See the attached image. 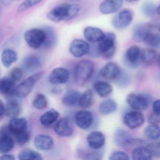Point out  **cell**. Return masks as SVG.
Masks as SVG:
<instances>
[{"label":"cell","instance_id":"obj_1","mask_svg":"<svg viewBox=\"0 0 160 160\" xmlns=\"http://www.w3.org/2000/svg\"><path fill=\"white\" fill-rule=\"evenodd\" d=\"M81 7L78 4H61L52 9L48 13L47 18L55 23L66 22L76 17Z\"/></svg>","mask_w":160,"mask_h":160},{"label":"cell","instance_id":"obj_2","mask_svg":"<svg viewBox=\"0 0 160 160\" xmlns=\"http://www.w3.org/2000/svg\"><path fill=\"white\" fill-rule=\"evenodd\" d=\"M97 53L105 59L114 56L116 50V36L113 32L105 33L104 37L98 43Z\"/></svg>","mask_w":160,"mask_h":160},{"label":"cell","instance_id":"obj_3","mask_svg":"<svg viewBox=\"0 0 160 160\" xmlns=\"http://www.w3.org/2000/svg\"><path fill=\"white\" fill-rule=\"evenodd\" d=\"M94 72L93 62L90 60H81L76 66L75 79L78 84L86 83L91 78Z\"/></svg>","mask_w":160,"mask_h":160},{"label":"cell","instance_id":"obj_4","mask_svg":"<svg viewBox=\"0 0 160 160\" xmlns=\"http://www.w3.org/2000/svg\"><path fill=\"white\" fill-rule=\"evenodd\" d=\"M44 72H39L31 76L17 86L15 95L19 98L27 97L32 91L36 83L43 76Z\"/></svg>","mask_w":160,"mask_h":160},{"label":"cell","instance_id":"obj_5","mask_svg":"<svg viewBox=\"0 0 160 160\" xmlns=\"http://www.w3.org/2000/svg\"><path fill=\"white\" fill-rule=\"evenodd\" d=\"M24 38L30 47L38 49L43 46L45 41V32L43 29H32L25 32Z\"/></svg>","mask_w":160,"mask_h":160},{"label":"cell","instance_id":"obj_6","mask_svg":"<svg viewBox=\"0 0 160 160\" xmlns=\"http://www.w3.org/2000/svg\"><path fill=\"white\" fill-rule=\"evenodd\" d=\"M133 19L132 12L128 9L120 11L112 19L113 27L118 30H122L131 25Z\"/></svg>","mask_w":160,"mask_h":160},{"label":"cell","instance_id":"obj_7","mask_svg":"<svg viewBox=\"0 0 160 160\" xmlns=\"http://www.w3.org/2000/svg\"><path fill=\"white\" fill-rule=\"evenodd\" d=\"M142 50L139 47L133 45L129 47L124 56V61L126 65L132 68L138 66L141 62Z\"/></svg>","mask_w":160,"mask_h":160},{"label":"cell","instance_id":"obj_8","mask_svg":"<svg viewBox=\"0 0 160 160\" xmlns=\"http://www.w3.org/2000/svg\"><path fill=\"white\" fill-rule=\"evenodd\" d=\"M123 121L128 128L135 129L143 125L145 122V118L143 114L139 111H131L124 115Z\"/></svg>","mask_w":160,"mask_h":160},{"label":"cell","instance_id":"obj_9","mask_svg":"<svg viewBox=\"0 0 160 160\" xmlns=\"http://www.w3.org/2000/svg\"><path fill=\"white\" fill-rule=\"evenodd\" d=\"M90 50V46L88 42L80 40L75 39L72 41L69 47V51L75 58H79L88 54Z\"/></svg>","mask_w":160,"mask_h":160},{"label":"cell","instance_id":"obj_10","mask_svg":"<svg viewBox=\"0 0 160 160\" xmlns=\"http://www.w3.org/2000/svg\"><path fill=\"white\" fill-rule=\"evenodd\" d=\"M126 102L130 107L137 111L145 110L148 107V101L141 94L131 93L126 98Z\"/></svg>","mask_w":160,"mask_h":160},{"label":"cell","instance_id":"obj_11","mask_svg":"<svg viewBox=\"0 0 160 160\" xmlns=\"http://www.w3.org/2000/svg\"><path fill=\"white\" fill-rule=\"evenodd\" d=\"M122 72L119 67L114 62L107 63L100 71L102 77L108 80H117L120 75Z\"/></svg>","mask_w":160,"mask_h":160},{"label":"cell","instance_id":"obj_12","mask_svg":"<svg viewBox=\"0 0 160 160\" xmlns=\"http://www.w3.org/2000/svg\"><path fill=\"white\" fill-rule=\"evenodd\" d=\"M123 3V0H104L99 6V10L103 14H112L120 10Z\"/></svg>","mask_w":160,"mask_h":160},{"label":"cell","instance_id":"obj_13","mask_svg":"<svg viewBox=\"0 0 160 160\" xmlns=\"http://www.w3.org/2000/svg\"><path fill=\"white\" fill-rule=\"evenodd\" d=\"M69 71L63 68H55L49 76V81L53 85H59L66 83L70 78Z\"/></svg>","mask_w":160,"mask_h":160},{"label":"cell","instance_id":"obj_14","mask_svg":"<svg viewBox=\"0 0 160 160\" xmlns=\"http://www.w3.org/2000/svg\"><path fill=\"white\" fill-rule=\"evenodd\" d=\"M93 115L87 110L78 111L75 117L76 123L78 127L82 129L89 128L93 122Z\"/></svg>","mask_w":160,"mask_h":160},{"label":"cell","instance_id":"obj_15","mask_svg":"<svg viewBox=\"0 0 160 160\" xmlns=\"http://www.w3.org/2000/svg\"><path fill=\"white\" fill-rule=\"evenodd\" d=\"M84 37L91 43H98L104 37L105 33L99 28L88 27L83 32Z\"/></svg>","mask_w":160,"mask_h":160},{"label":"cell","instance_id":"obj_16","mask_svg":"<svg viewBox=\"0 0 160 160\" xmlns=\"http://www.w3.org/2000/svg\"><path fill=\"white\" fill-rule=\"evenodd\" d=\"M89 146L94 150H98L103 147L105 143V137L102 132L93 131L87 137Z\"/></svg>","mask_w":160,"mask_h":160},{"label":"cell","instance_id":"obj_17","mask_svg":"<svg viewBox=\"0 0 160 160\" xmlns=\"http://www.w3.org/2000/svg\"><path fill=\"white\" fill-rule=\"evenodd\" d=\"M7 126L11 135L14 136L28 130V122L24 118L17 117L12 118Z\"/></svg>","mask_w":160,"mask_h":160},{"label":"cell","instance_id":"obj_18","mask_svg":"<svg viewBox=\"0 0 160 160\" xmlns=\"http://www.w3.org/2000/svg\"><path fill=\"white\" fill-rule=\"evenodd\" d=\"M54 129L56 133L61 137H70L73 132L69 120L66 118H62L58 121L54 125Z\"/></svg>","mask_w":160,"mask_h":160},{"label":"cell","instance_id":"obj_19","mask_svg":"<svg viewBox=\"0 0 160 160\" xmlns=\"http://www.w3.org/2000/svg\"><path fill=\"white\" fill-rule=\"evenodd\" d=\"M22 65L26 71L33 72L40 69L42 66V60L37 55H29L23 59Z\"/></svg>","mask_w":160,"mask_h":160},{"label":"cell","instance_id":"obj_20","mask_svg":"<svg viewBox=\"0 0 160 160\" xmlns=\"http://www.w3.org/2000/svg\"><path fill=\"white\" fill-rule=\"evenodd\" d=\"M151 31L149 27L144 24L135 25L132 30V38L137 42H144L146 36Z\"/></svg>","mask_w":160,"mask_h":160},{"label":"cell","instance_id":"obj_21","mask_svg":"<svg viewBox=\"0 0 160 160\" xmlns=\"http://www.w3.org/2000/svg\"><path fill=\"white\" fill-rule=\"evenodd\" d=\"M15 81L11 78H4L0 81V92L3 96L6 97L15 95Z\"/></svg>","mask_w":160,"mask_h":160},{"label":"cell","instance_id":"obj_22","mask_svg":"<svg viewBox=\"0 0 160 160\" xmlns=\"http://www.w3.org/2000/svg\"><path fill=\"white\" fill-rule=\"evenodd\" d=\"M34 144L35 147L40 150L48 151L53 147L54 140L50 136L40 134L35 137Z\"/></svg>","mask_w":160,"mask_h":160},{"label":"cell","instance_id":"obj_23","mask_svg":"<svg viewBox=\"0 0 160 160\" xmlns=\"http://www.w3.org/2000/svg\"><path fill=\"white\" fill-rule=\"evenodd\" d=\"M133 138L128 131L124 129H119L116 131L114 134V140L118 146L126 148L131 140Z\"/></svg>","mask_w":160,"mask_h":160},{"label":"cell","instance_id":"obj_24","mask_svg":"<svg viewBox=\"0 0 160 160\" xmlns=\"http://www.w3.org/2000/svg\"><path fill=\"white\" fill-rule=\"evenodd\" d=\"M81 95V93L78 91L75 90L68 91L62 97V103L67 107H73L79 105Z\"/></svg>","mask_w":160,"mask_h":160},{"label":"cell","instance_id":"obj_25","mask_svg":"<svg viewBox=\"0 0 160 160\" xmlns=\"http://www.w3.org/2000/svg\"><path fill=\"white\" fill-rule=\"evenodd\" d=\"M18 56L17 53L12 49H5L2 53L1 61L2 65L9 68L13 63L17 61Z\"/></svg>","mask_w":160,"mask_h":160},{"label":"cell","instance_id":"obj_26","mask_svg":"<svg viewBox=\"0 0 160 160\" xmlns=\"http://www.w3.org/2000/svg\"><path fill=\"white\" fill-rule=\"evenodd\" d=\"M93 88L97 94L102 98L109 96L113 91L112 86L104 81H96L94 83Z\"/></svg>","mask_w":160,"mask_h":160},{"label":"cell","instance_id":"obj_27","mask_svg":"<svg viewBox=\"0 0 160 160\" xmlns=\"http://www.w3.org/2000/svg\"><path fill=\"white\" fill-rule=\"evenodd\" d=\"M132 159L134 160H149L152 158V155L147 147L140 146L132 151Z\"/></svg>","mask_w":160,"mask_h":160},{"label":"cell","instance_id":"obj_28","mask_svg":"<svg viewBox=\"0 0 160 160\" xmlns=\"http://www.w3.org/2000/svg\"><path fill=\"white\" fill-rule=\"evenodd\" d=\"M59 113L54 109H51L43 114L40 117L41 124L44 126H49L57 121Z\"/></svg>","mask_w":160,"mask_h":160},{"label":"cell","instance_id":"obj_29","mask_svg":"<svg viewBox=\"0 0 160 160\" xmlns=\"http://www.w3.org/2000/svg\"><path fill=\"white\" fill-rule=\"evenodd\" d=\"M118 104L113 99H108L103 101L99 106V112L103 115H108L115 112Z\"/></svg>","mask_w":160,"mask_h":160},{"label":"cell","instance_id":"obj_30","mask_svg":"<svg viewBox=\"0 0 160 160\" xmlns=\"http://www.w3.org/2000/svg\"><path fill=\"white\" fill-rule=\"evenodd\" d=\"M157 53L152 48H148L142 50L141 62L147 66H149L154 63L157 59Z\"/></svg>","mask_w":160,"mask_h":160},{"label":"cell","instance_id":"obj_31","mask_svg":"<svg viewBox=\"0 0 160 160\" xmlns=\"http://www.w3.org/2000/svg\"><path fill=\"white\" fill-rule=\"evenodd\" d=\"M14 145V141L11 135H1L0 139V152L5 153L12 149Z\"/></svg>","mask_w":160,"mask_h":160},{"label":"cell","instance_id":"obj_32","mask_svg":"<svg viewBox=\"0 0 160 160\" xmlns=\"http://www.w3.org/2000/svg\"><path fill=\"white\" fill-rule=\"evenodd\" d=\"M21 107L19 103L16 101H12L9 102L5 107V113L9 118H17L20 114Z\"/></svg>","mask_w":160,"mask_h":160},{"label":"cell","instance_id":"obj_33","mask_svg":"<svg viewBox=\"0 0 160 160\" xmlns=\"http://www.w3.org/2000/svg\"><path fill=\"white\" fill-rule=\"evenodd\" d=\"M45 32L46 38L44 47L48 48L55 45L57 42V34L54 29L51 27H46L43 29Z\"/></svg>","mask_w":160,"mask_h":160},{"label":"cell","instance_id":"obj_34","mask_svg":"<svg viewBox=\"0 0 160 160\" xmlns=\"http://www.w3.org/2000/svg\"><path fill=\"white\" fill-rule=\"evenodd\" d=\"M145 136L150 140H157L160 138V127L157 124L150 123L144 130Z\"/></svg>","mask_w":160,"mask_h":160},{"label":"cell","instance_id":"obj_35","mask_svg":"<svg viewBox=\"0 0 160 160\" xmlns=\"http://www.w3.org/2000/svg\"><path fill=\"white\" fill-rule=\"evenodd\" d=\"M18 158L20 160H42V155L39 152L29 149H26L21 151L18 153Z\"/></svg>","mask_w":160,"mask_h":160},{"label":"cell","instance_id":"obj_36","mask_svg":"<svg viewBox=\"0 0 160 160\" xmlns=\"http://www.w3.org/2000/svg\"><path fill=\"white\" fill-rule=\"evenodd\" d=\"M144 43L152 48H160V34L150 32L145 38Z\"/></svg>","mask_w":160,"mask_h":160},{"label":"cell","instance_id":"obj_37","mask_svg":"<svg viewBox=\"0 0 160 160\" xmlns=\"http://www.w3.org/2000/svg\"><path fill=\"white\" fill-rule=\"evenodd\" d=\"M93 102V92L91 90L86 91L81 94L79 100V105L82 108H88Z\"/></svg>","mask_w":160,"mask_h":160},{"label":"cell","instance_id":"obj_38","mask_svg":"<svg viewBox=\"0 0 160 160\" xmlns=\"http://www.w3.org/2000/svg\"><path fill=\"white\" fill-rule=\"evenodd\" d=\"M141 11L146 17L151 18L156 13V7L153 2H145L141 5Z\"/></svg>","mask_w":160,"mask_h":160},{"label":"cell","instance_id":"obj_39","mask_svg":"<svg viewBox=\"0 0 160 160\" xmlns=\"http://www.w3.org/2000/svg\"><path fill=\"white\" fill-rule=\"evenodd\" d=\"M48 103L47 98L42 93L37 94L32 102L33 107L39 110L45 109L47 107Z\"/></svg>","mask_w":160,"mask_h":160},{"label":"cell","instance_id":"obj_40","mask_svg":"<svg viewBox=\"0 0 160 160\" xmlns=\"http://www.w3.org/2000/svg\"><path fill=\"white\" fill-rule=\"evenodd\" d=\"M13 136L17 144L20 146H23L27 144L30 138V135L28 130L17 134Z\"/></svg>","mask_w":160,"mask_h":160},{"label":"cell","instance_id":"obj_41","mask_svg":"<svg viewBox=\"0 0 160 160\" xmlns=\"http://www.w3.org/2000/svg\"><path fill=\"white\" fill-rule=\"evenodd\" d=\"M42 1V0H26L18 7V11L19 12H25L33 6L39 4Z\"/></svg>","mask_w":160,"mask_h":160},{"label":"cell","instance_id":"obj_42","mask_svg":"<svg viewBox=\"0 0 160 160\" xmlns=\"http://www.w3.org/2000/svg\"><path fill=\"white\" fill-rule=\"evenodd\" d=\"M147 147L151 153L152 157L155 158L160 157V141L150 143Z\"/></svg>","mask_w":160,"mask_h":160},{"label":"cell","instance_id":"obj_43","mask_svg":"<svg viewBox=\"0 0 160 160\" xmlns=\"http://www.w3.org/2000/svg\"><path fill=\"white\" fill-rule=\"evenodd\" d=\"M79 156L83 159H90V160H100L102 158L101 153L96 152L81 151L78 152Z\"/></svg>","mask_w":160,"mask_h":160},{"label":"cell","instance_id":"obj_44","mask_svg":"<svg viewBox=\"0 0 160 160\" xmlns=\"http://www.w3.org/2000/svg\"><path fill=\"white\" fill-rule=\"evenodd\" d=\"M109 159L110 160H129L130 157L125 152L115 151L110 154Z\"/></svg>","mask_w":160,"mask_h":160},{"label":"cell","instance_id":"obj_45","mask_svg":"<svg viewBox=\"0 0 160 160\" xmlns=\"http://www.w3.org/2000/svg\"><path fill=\"white\" fill-rule=\"evenodd\" d=\"M23 76V71L20 68H16L11 71L10 73L11 78L15 82H18L21 80Z\"/></svg>","mask_w":160,"mask_h":160},{"label":"cell","instance_id":"obj_46","mask_svg":"<svg viewBox=\"0 0 160 160\" xmlns=\"http://www.w3.org/2000/svg\"><path fill=\"white\" fill-rule=\"evenodd\" d=\"M148 120L150 123L157 124L160 122V115L152 112L149 116Z\"/></svg>","mask_w":160,"mask_h":160},{"label":"cell","instance_id":"obj_47","mask_svg":"<svg viewBox=\"0 0 160 160\" xmlns=\"http://www.w3.org/2000/svg\"><path fill=\"white\" fill-rule=\"evenodd\" d=\"M152 112L160 115V100L154 101L152 103Z\"/></svg>","mask_w":160,"mask_h":160},{"label":"cell","instance_id":"obj_48","mask_svg":"<svg viewBox=\"0 0 160 160\" xmlns=\"http://www.w3.org/2000/svg\"><path fill=\"white\" fill-rule=\"evenodd\" d=\"M0 159L1 160H14L15 158L12 154L5 153H3V155L0 157Z\"/></svg>","mask_w":160,"mask_h":160},{"label":"cell","instance_id":"obj_49","mask_svg":"<svg viewBox=\"0 0 160 160\" xmlns=\"http://www.w3.org/2000/svg\"><path fill=\"white\" fill-rule=\"evenodd\" d=\"M0 104H1V114H0V118H2V117L5 115V107H4V105H3V103L2 101L0 102Z\"/></svg>","mask_w":160,"mask_h":160},{"label":"cell","instance_id":"obj_50","mask_svg":"<svg viewBox=\"0 0 160 160\" xmlns=\"http://www.w3.org/2000/svg\"><path fill=\"white\" fill-rule=\"evenodd\" d=\"M156 13L160 16V3L157 7H156Z\"/></svg>","mask_w":160,"mask_h":160},{"label":"cell","instance_id":"obj_51","mask_svg":"<svg viewBox=\"0 0 160 160\" xmlns=\"http://www.w3.org/2000/svg\"><path fill=\"white\" fill-rule=\"evenodd\" d=\"M127 2H130V3H133V2H138L139 0H125Z\"/></svg>","mask_w":160,"mask_h":160},{"label":"cell","instance_id":"obj_52","mask_svg":"<svg viewBox=\"0 0 160 160\" xmlns=\"http://www.w3.org/2000/svg\"><path fill=\"white\" fill-rule=\"evenodd\" d=\"M157 61H158V64H159V66L160 67V54L158 56V58H157Z\"/></svg>","mask_w":160,"mask_h":160},{"label":"cell","instance_id":"obj_53","mask_svg":"<svg viewBox=\"0 0 160 160\" xmlns=\"http://www.w3.org/2000/svg\"><path fill=\"white\" fill-rule=\"evenodd\" d=\"M71 1H77L78 0H71Z\"/></svg>","mask_w":160,"mask_h":160},{"label":"cell","instance_id":"obj_54","mask_svg":"<svg viewBox=\"0 0 160 160\" xmlns=\"http://www.w3.org/2000/svg\"><path fill=\"white\" fill-rule=\"evenodd\" d=\"M159 31L160 32V28H159Z\"/></svg>","mask_w":160,"mask_h":160}]
</instances>
